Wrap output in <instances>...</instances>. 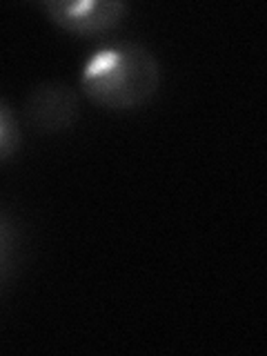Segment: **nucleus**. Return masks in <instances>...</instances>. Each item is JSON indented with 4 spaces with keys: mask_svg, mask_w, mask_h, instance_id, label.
<instances>
[{
    "mask_svg": "<svg viewBox=\"0 0 267 356\" xmlns=\"http://www.w3.org/2000/svg\"><path fill=\"white\" fill-rule=\"evenodd\" d=\"M163 65L156 51L136 38H107L85 56L78 92L107 111H134L161 92Z\"/></svg>",
    "mask_w": 267,
    "mask_h": 356,
    "instance_id": "nucleus-1",
    "label": "nucleus"
},
{
    "mask_svg": "<svg viewBox=\"0 0 267 356\" xmlns=\"http://www.w3.org/2000/svg\"><path fill=\"white\" fill-rule=\"evenodd\" d=\"M38 9L56 27L81 38L107 36L129 16L122 0H42Z\"/></svg>",
    "mask_w": 267,
    "mask_h": 356,
    "instance_id": "nucleus-2",
    "label": "nucleus"
},
{
    "mask_svg": "<svg viewBox=\"0 0 267 356\" xmlns=\"http://www.w3.org/2000/svg\"><path fill=\"white\" fill-rule=\"evenodd\" d=\"M83 96L78 87L65 81H42L29 89L22 100V125L40 134H60L76 125Z\"/></svg>",
    "mask_w": 267,
    "mask_h": 356,
    "instance_id": "nucleus-3",
    "label": "nucleus"
},
{
    "mask_svg": "<svg viewBox=\"0 0 267 356\" xmlns=\"http://www.w3.org/2000/svg\"><path fill=\"white\" fill-rule=\"evenodd\" d=\"M22 147V118L18 111L0 98V165L14 159Z\"/></svg>",
    "mask_w": 267,
    "mask_h": 356,
    "instance_id": "nucleus-4",
    "label": "nucleus"
},
{
    "mask_svg": "<svg viewBox=\"0 0 267 356\" xmlns=\"http://www.w3.org/2000/svg\"><path fill=\"white\" fill-rule=\"evenodd\" d=\"M9 252H11V227L7 225L5 216L0 214V267L5 265Z\"/></svg>",
    "mask_w": 267,
    "mask_h": 356,
    "instance_id": "nucleus-5",
    "label": "nucleus"
}]
</instances>
